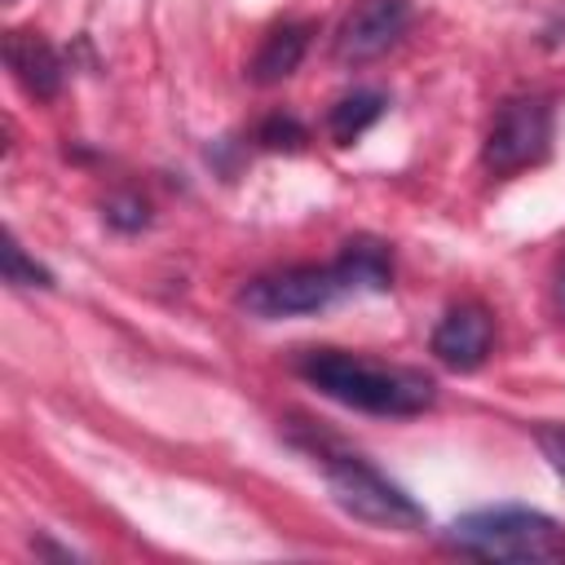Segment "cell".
Listing matches in <instances>:
<instances>
[{"label":"cell","instance_id":"7","mask_svg":"<svg viewBox=\"0 0 565 565\" xmlns=\"http://www.w3.org/2000/svg\"><path fill=\"white\" fill-rule=\"evenodd\" d=\"M490 344H494V318L477 300L446 309L441 322L433 327V353L450 371H477L490 358Z\"/></svg>","mask_w":565,"mask_h":565},{"label":"cell","instance_id":"5","mask_svg":"<svg viewBox=\"0 0 565 565\" xmlns=\"http://www.w3.org/2000/svg\"><path fill=\"white\" fill-rule=\"evenodd\" d=\"M547 150H552V102L539 93H521L494 110L481 146V163L494 177H512L521 168L543 163Z\"/></svg>","mask_w":565,"mask_h":565},{"label":"cell","instance_id":"6","mask_svg":"<svg viewBox=\"0 0 565 565\" xmlns=\"http://www.w3.org/2000/svg\"><path fill=\"white\" fill-rule=\"evenodd\" d=\"M406 26H411L406 0H358L335 31V57L344 66L375 62L406 35Z\"/></svg>","mask_w":565,"mask_h":565},{"label":"cell","instance_id":"3","mask_svg":"<svg viewBox=\"0 0 565 565\" xmlns=\"http://www.w3.org/2000/svg\"><path fill=\"white\" fill-rule=\"evenodd\" d=\"M309 455L318 459L331 499H335L349 516H358V521H366V525H380V530H402V534L424 530V521H428L424 508H419L397 481H388L375 463H366L362 455L340 450V446L327 441V437H313V441H309Z\"/></svg>","mask_w":565,"mask_h":565},{"label":"cell","instance_id":"8","mask_svg":"<svg viewBox=\"0 0 565 565\" xmlns=\"http://www.w3.org/2000/svg\"><path fill=\"white\" fill-rule=\"evenodd\" d=\"M4 66L13 71V79L35 97V102H53L62 93V79H66V62L62 53L40 35V31H9L4 35Z\"/></svg>","mask_w":565,"mask_h":565},{"label":"cell","instance_id":"13","mask_svg":"<svg viewBox=\"0 0 565 565\" xmlns=\"http://www.w3.org/2000/svg\"><path fill=\"white\" fill-rule=\"evenodd\" d=\"M106 225L119 230V234H137V230H146V225H150V207H146V199H137V194H119V199H110V203H106Z\"/></svg>","mask_w":565,"mask_h":565},{"label":"cell","instance_id":"11","mask_svg":"<svg viewBox=\"0 0 565 565\" xmlns=\"http://www.w3.org/2000/svg\"><path fill=\"white\" fill-rule=\"evenodd\" d=\"M4 282L9 287H44L49 291L53 287V274L40 260H31L13 234H4Z\"/></svg>","mask_w":565,"mask_h":565},{"label":"cell","instance_id":"15","mask_svg":"<svg viewBox=\"0 0 565 565\" xmlns=\"http://www.w3.org/2000/svg\"><path fill=\"white\" fill-rule=\"evenodd\" d=\"M556 296H561V309H565V274H561V287H556Z\"/></svg>","mask_w":565,"mask_h":565},{"label":"cell","instance_id":"4","mask_svg":"<svg viewBox=\"0 0 565 565\" xmlns=\"http://www.w3.org/2000/svg\"><path fill=\"white\" fill-rule=\"evenodd\" d=\"M353 291H358V278L344 265V256H335L327 265H287L278 274H260L243 287L238 300L256 318H300V313H318Z\"/></svg>","mask_w":565,"mask_h":565},{"label":"cell","instance_id":"2","mask_svg":"<svg viewBox=\"0 0 565 565\" xmlns=\"http://www.w3.org/2000/svg\"><path fill=\"white\" fill-rule=\"evenodd\" d=\"M446 547L477 561L565 565V530L534 508H477L450 521Z\"/></svg>","mask_w":565,"mask_h":565},{"label":"cell","instance_id":"1","mask_svg":"<svg viewBox=\"0 0 565 565\" xmlns=\"http://www.w3.org/2000/svg\"><path fill=\"white\" fill-rule=\"evenodd\" d=\"M296 375L322 397L366 415H424L437 402V380L419 366L375 362L344 349H305L296 358Z\"/></svg>","mask_w":565,"mask_h":565},{"label":"cell","instance_id":"12","mask_svg":"<svg viewBox=\"0 0 565 565\" xmlns=\"http://www.w3.org/2000/svg\"><path fill=\"white\" fill-rule=\"evenodd\" d=\"M256 141H260L265 150H300V146L309 141V128H305V124H300L291 110H278V115L260 119Z\"/></svg>","mask_w":565,"mask_h":565},{"label":"cell","instance_id":"14","mask_svg":"<svg viewBox=\"0 0 565 565\" xmlns=\"http://www.w3.org/2000/svg\"><path fill=\"white\" fill-rule=\"evenodd\" d=\"M539 446H543V455H547V463L561 472V481H565V424H556V428H539Z\"/></svg>","mask_w":565,"mask_h":565},{"label":"cell","instance_id":"9","mask_svg":"<svg viewBox=\"0 0 565 565\" xmlns=\"http://www.w3.org/2000/svg\"><path fill=\"white\" fill-rule=\"evenodd\" d=\"M309 40H313V26H309V22H278V26L260 40V49H256L247 75H252L256 84H282V79L296 75V66L305 62Z\"/></svg>","mask_w":565,"mask_h":565},{"label":"cell","instance_id":"10","mask_svg":"<svg viewBox=\"0 0 565 565\" xmlns=\"http://www.w3.org/2000/svg\"><path fill=\"white\" fill-rule=\"evenodd\" d=\"M388 110V97L380 88H353L349 97H340L331 110H327V137L335 146H353L371 124H380Z\"/></svg>","mask_w":565,"mask_h":565}]
</instances>
